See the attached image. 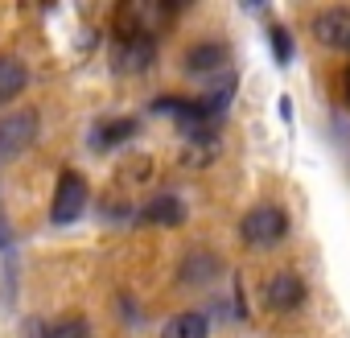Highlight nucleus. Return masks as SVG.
Listing matches in <instances>:
<instances>
[{
	"instance_id": "obj_3",
	"label": "nucleus",
	"mask_w": 350,
	"mask_h": 338,
	"mask_svg": "<svg viewBox=\"0 0 350 338\" xmlns=\"http://www.w3.org/2000/svg\"><path fill=\"white\" fill-rule=\"evenodd\" d=\"M87 178H79L75 169H66V174L58 178V190H54V203H50V219L54 223H75L83 211H87Z\"/></svg>"
},
{
	"instance_id": "obj_8",
	"label": "nucleus",
	"mask_w": 350,
	"mask_h": 338,
	"mask_svg": "<svg viewBox=\"0 0 350 338\" xmlns=\"http://www.w3.org/2000/svg\"><path fill=\"white\" fill-rule=\"evenodd\" d=\"M206 334H211V326H206V317L194 313V309L173 313V317L165 322V330H161V338H206Z\"/></svg>"
},
{
	"instance_id": "obj_11",
	"label": "nucleus",
	"mask_w": 350,
	"mask_h": 338,
	"mask_svg": "<svg viewBox=\"0 0 350 338\" xmlns=\"http://www.w3.org/2000/svg\"><path fill=\"white\" fill-rule=\"evenodd\" d=\"M132 132H136V120H132V116H124V120H107V124H99V128H95V144H99V148H107V144L128 140Z\"/></svg>"
},
{
	"instance_id": "obj_5",
	"label": "nucleus",
	"mask_w": 350,
	"mask_h": 338,
	"mask_svg": "<svg viewBox=\"0 0 350 338\" xmlns=\"http://www.w3.org/2000/svg\"><path fill=\"white\" fill-rule=\"evenodd\" d=\"M264 297H268V309L288 313V309H297V305L305 301V285H301V276H297V272H276V276L268 281Z\"/></svg>"
},
{
	"instance_id": "obj_7",
	"label": "nucleus",
	"mask_w": 350,
	"mask_h": 338,
	"mask_svg": "<svg viewBox=\"0 0 350 338\" xmlns=\"http://www.w3.org/2000/svg\"><path fill=\"white\" fill-rule=\"evenodd\" d=\"M186 219V207L178 194H157L148 207H144V223H161V227H178Z\"/></svg>"
},
{
	"instance_id": "obj_13",
	"label": "nucleus",
	"mask_w": 350,
	"mask_h": 338,
	"mask_svg": "<svg viewBox=\"0 0 350 338\" xmlns=\"http://www.w3.org/2000/svg\"><path fill=\"white\" fill-rule=\"evenodd\" d=\"M268 34H272V50H276V62H288V58H293V38H288V29L272 25Z\"/></svg>"
},
{
	"instance_id": "obj_9",
	"label": "nucleus",
	"mask_w": 350,
	"mask_h": 338,
	"mask_svg": "<svg viewBox=\"0 0 350 338\" xmlns=\"http://www.w3.org/2000/svg\"><path fill=\"white\" fill-rule=\"evenodd\" d=\"M25 83H29V75H25V66L17 58H0V103L17 99L25 91Z\"/></svg>"
},
{
	"instance_id": "obj_10",
	"label": "nucleus",
	"mask_w": 350,
	"mask_h": 338,
	"mask_svg": "<svg viewBox=\"0 0 350 338\" xmlns=\"http://www.w3.org/2000/svg\"><path fill=\"white\" fill-rule=\"evenodd\" d=\"M186 66L194 70V75H206V70H219V66H227V46H194V50H186Z\"/></svg>"
},
{
	"instance_id": "obj_2",
	"label": "nucleus",
	"mask_w": 350,
	"mask_h": 338,
	"mask_svg": "<svg viewBox=\"0 0 350 338\" xmlns=\"http://www.w3.org/2000/svg\"><path fill=\"white\" fill-rule=\"evenodd\" d=\"M33 136H38V112L33 107H21V112L5 116L0 120V165L21 157L33 144Z\"/></svg>"
},
{
	"instance_id": "obj_1",
	"label": "nucleus",
	"mask_w": 350,
	"mask_h": 338,
	"mask_svg": "<svg viewBox=\"0 0 350 338\" xmlns=\"http://www.w3.org/2000/svg\"><path fill=\"white\" fill-rule=\"evenodd\" d=\"M239 231H243V239H247L252 248H272V244H280V239L288 235V215H284L280 207L264 203V207H252V211L243 215Z\"/></svg>"
},
{
	"instance_id": "obj_4",
	"label": "nucleus",
	"mask_w": 350,
	"mask_h": 338,
	"mask_svg": "<svg viewBox=\"0 0 350 338\" xmlns=\"http://www.w3.org/2000/svg\"><path fill=\"white\" fill-rule=\"evenodd\" d=\"M152 58H157V46H152V38H144V34L120 38V46H116V70L140 75V70L152 66Z\"/></svg>"
},
{
	"instance_id": "obj_6",
	"label": "nucleus",
	"mask_w": 350,
	"mask_h": 338,
	"mask_svg": "<svg viewBox=\"0 0 350 338\" xmlns=\"http://www.w3.org/2000/svg\"><path fill=\"white\" fill-rule=\"evenodd\" d=\"M313 34L329 50H350V9H325L313 21Z\"/></svg>"
},
{
	"instance_id": "obj_12",
	"label": "nucleus",
	"mask_w": 350,
	"mask_h": 338,
	"mask_svg": "<svg viewBox=\"0 0 350 338\" xmlns=\"http://www.w3.org/2000/svg\"><path fill=\"white\" fill-rule=\"evenodd\" d=\"M46 338H91V326H87L83 317H70V322L50 326V334H46Z\"/></svg>"
},
{
	"instance_id": "obj_14",
	"label": "nucleus",
	"mask_w": 350,
	"mask_h": 338,
	"mask_svg": "<svg viewBox=\"0 0 350 338\" xmlns=\"http://www.w3.org/2000/svg\"><path fill=\"white\" fill-rule=\"evenodd\" d=\"M342 87H346V99H350V66H346V79H342Z\"/></svg>"
}]
</instances>
